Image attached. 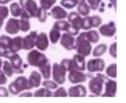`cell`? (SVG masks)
Segmentation results:
<instances>
[{
  "label": "cell",
  "mask_w": 126,
  "mask_h": 103,
  "mask_svg": "<svg viewBox=\"0 0 126 103\" xmlns=\"http://www.w3.org/2000/svg\"><path fill=\"white\" fill-rule=\"evenodd\" d=\"M49 46V41L47 34L42 32L37 35L35 42V47L40 51H46Z\"/></svg>",
  "instance_id": "16"
},
{
  "label": "cell",
  "mask_w": 126,
  "mask_h": 103,
  "mask_svg": "<svg viewBox=\"0 0 126 103\" xmlns=\"http://www.w3.org/2000/svg\"><path fill=\"white\" fill-rule=\"evenodd\" d=\"M9 10H10L11 15L15 18L20 17V16L23 12V9L19 4V3H17V2H13L9 6Z\"/></svg>",
  "instance_id": "29"
},
{
  "label": "cell",
  "mask_w": 126,
  "mask_h": 103,
  "mask_svg": "<svg viewBox=\"0 0 126 103\" xmlns=\"http://www.w3.org/2000/svg\"><path fill=\"white\" fill-rule=\"evenodd\" d=\"M19 4L30 18H36L39 7L35 0H19Z\"/></svg>",
  "instance_id": "7"
},
{
  "label": "cell",
  "mask_w": 126,
  "mask_h": 103,
  "mask_svg": "<svg viewBox=\"0 0 126 103\" xmlns=\"http://www.w3.org/2000/svg\"><path fill=\"white\" fill-rule=\"evenodd\" d=\"M105 66L106 64L103 59L96 57L88 61L86 65V69L90 73L102 72L105 69Z\"/></svg>",
  "instance_id": "9"
},
{
  "label": "cell",
  "mask_w": 126,
  "mask_h": 103,
  "mask_svg": "<svg viewBox=\"0 0 126 103\" xmlns=\"http://www.w3.org/2000/svg\"><path fill=\"white\" fill-rule=\"evenodd\" d=\"M105 91L103 94H101V97H111L113 98L116 95V90H117V83L109 78L106 81L105 83Z\"/></svg>",
  "instance_id": "17"
},
{
  "label": "cell",
  "mask_w": 126,
  "mask_h": 103,
  "mask_svg": "<svg viewBox=\"0 0 126 103\" xmlns=\"http://www.w3.org/2000/svg\"><path fill=\"white\" fill-rule=\"evenodd\" d=\"M1 68H2L3 72L4 73V74L7 77L11 78L13 76V75L14 73V69H13V68H12L10 62H9V61H7V60L4 61L3 64H2V67Z\"/></svg>",
  "instance_id": "31"
},
{
  "label": "cell",
  "mask_w": 126,
  "mask_h": 103,
  "mask_svg": "<svg viewBox=\"0 0 126 103\" xmlns=\"http://www.w3.org/2000/svg\"><path fill=\"white\" fill-rule=\"evenodd\" d=\"M37 36V32L36 31H31L30 33L25 35L22 39L23 50L28 51L32 50L35 47V42Z\"/></svg>",
  "instance_id": "12"
},
{
  "label": "cell",
  "mask_w": 126,
  "mask_h": 103,
  "mask_svg": "<svg viewBox=\"0 0 126 103\" xmlns=\"http://www.w3.org/2000/svg\"><path fill=\"white\" fill-rule=\"evenodd\" d=\"M106 74L107 76L112 78L117 77V65L116 64H112L106 68Z\"/></svg>",
  "instance_id": "33"
},
{
  "label": "cell",
  "mask_w": 126,
  "mask_h": 103,
  "mask_svg": "<svg viewBox=\"0 0 126 103\" xmlns=\"http://www.w3.org/2000/svg\"><path fill=\"white\" fill-rule=\"evenodd\" d=\"M56 3V0H40V7L46 11L50 9Z\"/></svg>",
  "instance_id": "36"
},
{
  "label": "cell",
  "mask_w": 126,
  "mask_h": 103,
  "mask_svg": "<svg viewBox=\"0 0 126 103\" xmlns=\"http://www.w3.org/2000/svg\"><path fill=\"white\" fill-rule=\"evenodd\" d=\"M32 96H33V93L31 92H25L19 94V97H32Z\"/></svg>",
  "instance_id": "45"
},
{
  "label": "cell",
  "mask_w": 126,
  "mask_h": 103,
  "mask_svg": "<svg viewBox=\"0 0 126 103\" xmlns=\"http://www.w3.org/2000/svg\"><path fill=\"white\" fill-rule=\"evenodd\" d=\"M28 81L32 88H38L42 83V75L37 71H32L30 73Z\"/></svg>",
  "instance_id": "23"
},
{
  "label": "cell",
  "mask_w": 126,
  "mask_h": 103,
  "mask_svg": "<svg viewBox=\"0 0 126 103\" xmlns=\"http://www.w3.org/2000/svg\"><path fill=\"white\" fill-rule=\"evenodd\" d=\"M47 16H48V13L47 12V11L43 9L42 7H39L37 14L36 16V18L38 19V21L42 23H45L47 21Z\"/></svg>",
  "instance_id": "35"
},
{
  "label": "cell",
  "mask_w": 126,
  "mask_h": 103,
  "mask_svg": "<svg viewBox=\"0 0 126 103\" xmlns=\"http://www.w3.org/2000/svg\"><path fill=\"white\" fill-rule=\"evenodd\" d=\"M109 2L111 5L114 8V9L116 11V0H109Z\"/></svg>",
  "instance_id": "46"
},
{
  "label": "cell",
  "mask_w": 126,
  "mask_h": 103,
  "mask_svg": "<svg viewBox=\"0 0 126 103\" xmlns=\"http://www.w3.org/2000/svg\"><path fill=\"white\" fill-rule=\"evenodd\" d=\"M7 76L4 74V73L3 72V71L0 70V86L2 85H5L7 83Z\"/></svg>",
  "instance_id": "43"
},
{
  "label": "cell",
  "mask_w": 126,
  "mask_h": 103,
  "mask_svg": "<svg viewBox=\"0 0 126 103\" xmlns=\"http://www.w3.org/2000/svg\"><path fill=\"white\" fill-rule=\"evenodd\" d=\"M9 9L6 6L0 5V20L4 21L6 18L9 16Z\"/></svg>",
  "instance_id": "38"
},
{
  "label": "cell",
  "mask_w": 126,
  "mask_h": 103,
  "mask_svg": "<svg viewBox=\"0 0 126 103\" xmlns=\"http://www.w3.org/2000/svg\"><path fill=\"white\" fill-rule=\"evenodd\" d=\"M88 5L90 6V9L92 11H96L101 4L102 0H87Z\"/></svg>",
  "instance_id": "40"
},
{
  "label": "cell",
  "mask_w": 126,
  "mask_h": 103,
  "mask_svg": "<svg viewBox=\"0 0 126 103\" xmlns=\"http://www.w3.org/2000/svg\"><path fill=\"white\" fill-rule=\"evenodd\" d=\"M109 54L113 59H116L117 58V43L116 42L112 43L111 46L109 47Z\"/></svg>",
  "instance_id": "42"
},
{
  "label": "cell",
  "mask_w": 126,
  "mask_h": 103,
  "mask_svg": "<svg viewBox=\"0 0 126 103\" xmlns=\"http://www.w3.org/2000/svg\"><path fill=\"white\" fill-rule=\"evenodd\" d=\"M91 28H92V23L91 20V16H85V18H82L81 29L84 31H89Z\"/></svg>",
  "instance_id": "34"
},
{
  "label": "cell",
  "mask_w": 126,
  "mask_h": 103,
  "mask_svg": "<svg viewBox=\"0 0 126 103\" xmlns=\"http://www.w3.org/2000/svg\"><path fill=\"white\" fill-rule=\"evenodd\" d=\"M60 43L62 47L68 51L76 50V39L73 35L68 33H64L61 35Z\"/></svg>",
  "instance_id": "11"
},
{
  "label": "cell",
  "mask_w": 126,
  "mask_h": 103,
  "mask_svg": "<svg viewBox=\"0 0 126 103\" xmlns=\"http://www.w3.org/2000/svg\"><path fill=\"white\" fill-rule=\"evenodd\" d=\"M66 73L67 70L63 64H59L57 62L54 63L52 67V77L58 85H63L65 83Z\"/></svg>",
  "instance_id": "6"
},
{
  "label": "cell",
  "mask_w": 126,
  "mask_h": 103,
  "mask_svg": "<svg viewBox=\"0 0 126 103\" xmlns=\"http://www.w3.org/2000/svg\"><path fill=\"white\" fill-rule=\"evenodd\" d=\"M91 20H92V28H99L102 23V18L98 15L92 16Z\"/></svg>",
  "instance_id": "39"
},
{
  "label": "cell",
  "mask_w": 126,
  "mask_h": 103,
  "mask_svg": "<svg viewBox=\"0 0 126 103\" xmlns=\"http://www.w3.org/2000/svg\"><path fill=\"white\" fill-rule=\"evenodd\" d=\"M43 87L50 89V90H55L58 88L59 85L54 81H50V80H45V81L42 83Z\"/></svg>",
  "instance_id": "37"
},
{
  "label": "cell",
  "mask_w": 126,
  "mask_h": 103,
  "mask_svg": "<svg viewBox=\"0 0 126 103\" xmlns=\"http://www.w3.org/2000/svg\"><path fill=\"white\" fill-rule=\"evenodd\" d=\"M27 61L32 67H40L49 62L45 54L37 50H31L27 56Z\"/></svg>",
  "instance_id": "5"
},
{
  "label": "cell",
  "mask_w": 126,
  "mask_h": 103,
  "mask_svg": "<svg viewBox=\"0 0 126 103\" xmlns=\"http://www.w3.org/2000/svg\"><path fill=\"white\" fill-rule=\"evenodd\" d=\"M61 64L66 67L67 71H71L73 70H79L84 71L86 69L85 57L79 54L73 55L72 59H63Z\"/></svg>",
  "instance_id": "1"
},
{
  "label": "cell",
  "mask_w": 126,
  "mask_h": 103,
  "mask_svg": "<svg viewBox=\"0 0 126 103\" xmlns=\"http://www.w3.org/2000/svg\"><path fill=\"white\" fill-rule=\"evenodd\" d=\"M54 97H68V92L63 87L57 88V90L54 93H53Z\"/></svg>",
  "instance_id": "41"
},
{
  "label": "cell",
  "mask_w": 126,
  "mask_h": 103,
  "mask_svg": "<svg viewBox=\"0 0 126 103\" xmlns=\"http://www.w3.org/2000/svg\"><path fill=\"white\" fill-rule=\"evenodd\" d=\"M5 31L10 35H16L20 32L19 20L16 18H9L5 26Z\"/></svg>",
  "instance_id": "15"
},
{
  "label": "cell",
  "mask_w": 126,
  "mask_h": 103,
  "mask_svg": "<svg viewBox=\"0 0 126 103\" xmlns=\"http://www.w3.org/2000/svg\"><path fill=\"white\" fill-rule=\"evenodd\" d=\"M2 64H3V60L0 58V70H1V69L2 67Z\"/></svg>",
  "instance_id": "48"
},
{
  "label": "cell",
  "mask_w": 126,
  "mask_h": 103,
  "mask_svg": "<svg viewBox=\"0 0 126 103\" xmlns=\"http://www.w3.org/2000/svg\"><path fill=\"white\" fill-rule=\"evenodd\" d=\"M87 94L85 86L82 85H77L71 86L68 91V95L70 97H85Z\"/></svg>",
  "instance_id": "19"
},
{
  "label": "cell",
  "mask_w": 126,
  "mask_h": 103,
  "mask_svg": "<svg viewBox=\"0 0 126 103\" xmlns=\"http://www.w3.org/2000/svg\"><path fill=\"white\" fill-rule=\"evenodd\" d=\"M32 88V86L30 85L28 79L23 76L17 77L14 81L9 85V93L14 95H19L21 92L24 90H30Z\"/></svg>",
  "instance_id": "2"
},
{
  "label": "cell",
  "mask_w": 126,
  "mask_h": 103,
  "mask_svg": "<svg viewBox=\"0 0 126 103\" xmlns=\"http://www.w3.org/2000/svg\"><path fill=\"white\" fill-rule=\"evenodd\" d=\"M6 59H9L14 73L22 74L24 73V68L23 67V59L18 53H10Z\"/></svg>",
  "instance_id": "8"
},
{
  "label": "cell",
  "mask_w": 126,
  "mask_h": 103,
  "mask_svg": "<svg viewBox=\"0 0 126 103\" xmlns=\"http://www.w3.org/2000/svg\"><path fill=\"white\" fill-rule=\"evenodd\" d=\"M99 32L102 36L111 37L114 36L116 32V27L114 21H110L106 24H104L99 27Z\"/></svg>",
  "instance_id": "14"
},
{
  "label": "cell",
  "mask_w": 126,
  "mask_h": 103,
  "mask_svg": "<svg viewBox=\"0 0 126 103\" xmlns=\"http://www.w3.org/2000/svg\"><path fill=\"white\" fill-rule=\"evenodd\" d=\"M38 68H39V70L40 71L42 76L44 78L45 80H48V79L50 78L51 74V64L49 63V62L46 63L44 65L38 67Z\"/></svg>",
  "instance_id": "25"
},
{
  "label": "cell",
  "mask_w": 126,
  "mask_h": 103,
  "mask_svg": "<svg viewBox=\"0 0 126 103\" xmlns=\"http://www.w3.org/2000/svg\"><path fill=\"white\" fill-rule=\"evenodd\" d=\"M61 33L60 31L54 28H52L51 30L49 32V40L54 45L56 44L61 38Z\"/></svg>",
  "instance_id": "32"
},
{
  "label": "cell",
  "mask_w": 126,
  "mask_h": 103,
  "mask_svg": "<svg viewBox=\"0 0 126 103\" xmlns=\"http://www.w3.org/2000/svg\"><path fill=\"white\" fill-rule=\"evenodd\" d=\"M9 92L4 86H0V97H9Z\"/></svg>",
  "instance_id": "44"
},
{
  "label": "cell",
  "mask_w": 126,
  "mask_h": 103,
  "mask_svg": "<svg viewBox=\"0 0 126 103\" xmlns=\"http://www.w3.org/2000/svg\"><path fill=\"white\" fill-rule=\"evenodd\" d=\"M90 7L87 3H86V1L80 3L77 7V12L81 16H89V14H90Z\"/></svg>",
  "instance_id": "27"
},
{
  "label": "cell",
  "mask_w": 126,
  "mask_h": 103,
  "mask_svg": "<svg viewBox=\"0 0 126 103\" xmlns=\"http://www.w3.org/2000/svg\"><path fill=\"white\" fill-rule=\"evenodd\" d=\"M52 28H54L59 31H64L73 36H76L79 33V31L75 29L68 21L64 20H58L56 21Z\"/></svg>",
  "instance_id": "10"
},
{
  "label": "cell",
  "mask_w": 126,
  "mask_h": 103,
  "mask_svg": "<svg viewBox=\"0 0 126 103\" xmlns=\"http://www.w3.org/2000/svg\"><path fill=\"white\" fill-rule=\"evenodd\" d=\"M86 37L87 38V40L90 42L91 43L93 44H96L100 40V37L99 33L95 30H89V31H85Z\"/></svg>",
  "instance_id": "24"
},
{
  "label": "cell",
  "mask_w": 126,
  "mask_h": 103,
  "mask_svg": "<svg viewBox=\"0 0 126 103\" xmlns=\"http://www.w3.org/2000/svg\"><path fill=\"white\" fill-rule=\"evenodd\" d=\"M92 50L91 42L86 37L85 32L80 33L76 38V50L77 53L85 57H88L91 54Z\"/></svg>",
  "instance_id": "4"
},
{
  "label": "cell",
  "mask_w": 126,
  "mask_h": 103,
  "mask_svg": "<svg viewBox=\"0 0 126 103\" xmlns=\"http://www.w3.org/2000/svg\"><path fill=\"white\" fill-rule=\"evenodd\" d=\"M109 78L102 73H96V76L92 78L88 84L89 90L94 96H101L104 90V85Z\"/></svg>",
  "instance_id": "3"
},
{
  "label": "cell",
  "mask_w": 126,
  "mask_h": 103,
  "mask_svg": "<svg viewBox=\"0 0 126 103\" xmlns=\"http://www.w3.org/2000/svg\"><path fill=\"white\" fill-rule=\"evenodd\" d=\"M68 21L71 24L75 29L80 31L82 26V18L80 15L76 11H71L70 14H68L67 16Z\"/></svg>",
  "instance_id": "18"
},
{
  "label": "cell",
  "mask_w": 126,
  "mask_h": 103,
  "mask_svg": "<svg viewBox=\"0 0 126 103\" xmlns=\"http://www.w3.org/2000/svg\"><path fill=\"white\" fill-rule=\"evenodd\" d=\"M107 45L104 43H101L96 46L93 51H92V55L94 57H100L102 55H104L107 51Z\"/></svg>",
  "instance_id": "28"
},
{
  "label": "cell",
  "mask_w": 126,
  "mask_h": 103,
  "mask_svg": "<svg viewBox=\"0 0 126 103\" xmlns=\"http://www.w3.org/2000/svg\"><path fill=\"white\" fill-rule=\"evenodd\" d=\"M68 81L72 84L85 83L87 79V75L79 70H73L69 71Z\"/></svg>",
  "instance_id": "13"
},
{
  "label": "cell",
  "mask_w": 126,
  "mask_h": 103,
  "mask_svg": "<svg viewBox=\"0 0 126 103\" xmlns=\"http://www.w3.org/2000/svg\"><path fill=\"white\" fill-rule=\"evenodd\" d=\"M20 19L19 20V23H20V31L26 33L28 31H30L31 25L30 23V17L28 15L25 11H23L21 15L20 16Z\"/></svg>",
  "instance_id": "22"
},
{
  "label": "cell",
  "mask_w": 126,
  "mask_h": 103,
  "mask_svg": "<svg viewBox=\"0 0 126 103\" xmlns=\"http://www.w3.org/2000/svg\"><path fill=\"white\" fill-rule=\"evenodd\" d=\"M22 39L23 37L20 36H16L14 38L11 37L9 43V51L10 53H17L23 50Z\"/></svg>",
  "instance_id": "20"
},
{
  "label": "cell",
  "mask_w": 126,
  "mask_h": 103,
  "mask_svg": "<svg viewBox=\"0 0 126 103\" xmlns=\"http://www.w3.org/2000/svg\"><path fill=\"white\" fill-rule=\"evenodd\" d=\"M34 97H52L53 93L50 89L47 88H42L37 90L33 93Z\"/></svg>",
  "instance_id": "30"
},
{
  "label": "cell",
  "mask_w": 126,
  "mask_h": 103,
  "mask_svg": "<svg viewBox=\"0 0 126 103\" xmlns=\"http://www.w3.org/2000/svg\"><path fill=\"white\" fill-rule=\"evenodd\" d=\"M11 1H13V0H0V4L5 5V4H7L8 3H9Z\"/></svg>",
  "instance_id": "47"
},
{
  "label": "cell",
  "mask_w": 126,
  "mask_h": 103,
  "mask_svg": "<svg viewBox=\"0 0 126 103\" xmlns=\"http://www.w3.org/2000/svg\"><path fill=\"white\" fill-rule=\"evenodd\" d=\"M85 1L86 0H61L60 4L66 9H73L80 3Z\"/></svg>",
  "instance_id": "26"
},
{
  "label": "cell",
  "mask_w": 126,
  "mask_h": 103,
  "mask_svg": "<svg viewBox=\"0 0 126 103\" xmlns=\"http://www.w3.org/2000/svg\"><path fill=\"white\" fill-rule=\"evenodd\" d=\"M51 16L56 20H63L67 18L68 13L64 8L61 6H54L51 11Z\"/></svg>",
  "instance_id": "21"
}]
</instances>
